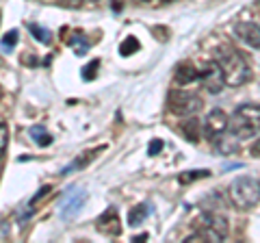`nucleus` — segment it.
Wrapping results in <instances>:
<instances>
[{"mask_svg":"<svg viewBox=\"0 0 260 243\" xmlns=\"http://www.w3.org/2000/svg\"><path fill=\"white\" fill-rule=\"evenodd\" d=\"M167 107L169 111L178 117H193L195 113H200L204 102L198 94L186 92V89H172L167 96Z\"/></svg>","mask_w":260,"mask_h":243,"instance_id":"20e7f679","label":"nucleus"},{"mask_svg":"<svg viewBox=\"0 0 260 243\" xmlns=\"http://www.w3.org/2000/svg\"><path fill=\"white\" fill-rule=\"evenodd\" d=\"M141 48V44H139V39H137L135 35H130V37H126L124 42H121V46H119V54L121 56H130V54H135L137 50Z\"/></svg>","mask_w":260,"mask_h":243,"instance_id":"2eb2a0df","label":"nucleus"},{"mask_svg":"<svg viewBox=\"0 0 260 243\" xmlns=\"http://www.w3.org/2000/svg\"><path fill=\"white\" fill-rule=\"evenodd\" d=\"M230 126V119L221 109H215L210 111V115L206 117V135L210 139H221V135L228 131Z\"/></svg>","mask_w":260,"mask_h":243,"instance_id":"6e6552de","label":"nucleus"},{"mask_svg":"<svg viewBox=\"0 0 260 243\" xmlns=\"http://www.w3.org/2000/svg\"><path fill=\"white\" fill-rule=\"evenodd\" d=\"M254 11H256V13H260V0H258V3L254 5Z\"/></svg>","mask_w":260,"mask_h":243,"instance_id":"bb28decb","label":"nucleus"},{"mask_svg":"<svg viewBox=\"0 0 260 243\" xmlns=\"http://www.w3.org/2000/svg\"><path fill=\"white\" fill-rule=\"evenodd\" d=\"M152 213V204H137L130 208V213H128V224L130 226H141L143 220Z\"/></svg>","mask_w":260,"mask_h":243,"instance_id":"9b49d317","label":"nucleus"},{"mask_svg":"<svg viewBox=\"0 0 260 243\" xmlns=\"http://www.w3.org/2000/svg\"><path fill=\"white\" fill-rule=\"evenodd\" d=\"M87 202V191L83 187H70L61 198V220H72Z\"/></svg>","mask_w":260,"mask_h":243,"instance_id":"39448f33","label":"nucleus"},{"mask_svg":"<svg viewBox=\"0 0 260 243\" xmlns=\"http://www.w3.org/2000/svg\"><path fill=\"white\" fill-rule=\"evenodd\" d=\"M98 68H100V61L98 59H93V61H89L87 66L83 68V72H80V76H83V80H93L95 76H98Z\"/></svg>","mask_w":260,"mask_h":243,"instance_id":"a211bd4d","label":"nucleus"},{"mask_svg":"<svg viewBox=\"0 0 260 243\" xmlns=\"http://www.w3.org/2000/svg\"><path fill=\"white\" fill-rule=\"evenodd\" d=\"M200 80L204 83L206 92H210V94H219L221 92V83H225L219 63H206V66L200 70Z\"/></svg>","mask_w":260,"mask_h":243,"instance_id":"0eeeda50","label":"nucleus"},{"mask_svg":"<svg viewBox=\"0 0 260 243\" xmlns=\"http://www.w3.org/2000/svg\"><path fill=\"white\" fill-rule=\"evenodd\" d=\"M145 239H148V232H143V234H137V237L133 239L135 243H141V241H145Z\"/></svg>","mask_w":260,"mask_h":243,"instance_id":"393cba45","label":"nucleus"},{"mask_svg":"<svg viewBox=\"0 0 260 243\" xmlns=\"http://www.w3.org/2000/svg\"><path fill=\"white\" fill-rule=\"evenodd\" d=\"M61 7H65V9H78L80 5H83V0H56Z\"/></svg>","mask_w":260,"mask_h":243,"instance_id":"412c9836","label":"nucleus"},{"mask_svg":"<svg viewBox=\"0 0 260 243\" xmlns=\"http://www.w3.org/2000/svg\"><path fill=\"white\" fill-rule=\"evenodd\" d=\"M18 39H20V33H18L15 28H11L9 33H5V37H3V50H5V52H9L11 48H15Z\"/></svg>","mask_w":260,"mask_h":243,"instance_id":"6ab92c4d","label":"nucleus"},{"mask_svg":"<svg viewBox=\"0 0 260 243\" xmlns=\"http://www.w3.org/2000/svg\"><path fill=\"white\" fill-rule=\"evenodd\" d=\"M28 135H30V139L39 145V148H48V145L52 143V137L44 126H32L28 131Z\"/></svg>","mask_w":260,"mask_h":243,"instance_id":"f8f14e48","label":"nucleus"},{"mask_svg":"<svg viewBox=\"0 0 260 243\" xmlns=\"http://www.w3.org/2000/svg\"><path fill=\"white\" fill-rule=\"evenodd\" d=\"M0 131H3V137H0V150H7V124L3 122V124H0Z\"/></svg>","mask_w":260,"mask_h":243,"instance_id":"5701e85b","label":"nucleus"},{"mask_svg":"<svg viewBox=\"0 0 260 243\" xmlns=\"http://www.w3.org/2000/svg\"><path fill=\"white\" fill-rule=\"evenodd\" d=\"M208 174H210L208 169H200V172H198V169H193V172H189V174H180V176H178V180H180L182 185H186V183L198 180V178H206Z\"/></svg>","mask_w":260,"mask_h":243,"instance_id":"aec40b11","label":"nucleus"},{"mask_svg":"<svg viewBox=\"0 0 260 243\" xmlns=\"http://www.w3.org/2000/svg\"><path fill=\"white\" fill-rule=\"evenodd\" d=\"M139 3L150 5V7H160V5H165V3H174V0H139Z\"/></svg>","mask_w":260,"mask_h":243,"instance_id":"b1692460","label":"nucleus"},{"mask_svg":"<svg viewBox=\"0 0 260 243\" xmlns=\"http://www.w3.org/2000/svg\"><path fill=\"white\" fill-rule=\"evenodd\" d=\"M95 228L100 230L104 237H119L121 226H119V213L115 206H109L104 213L95 220Z\"/></svg>","mask_w":260,"mask_h":243,"instance_id":"423d86ee","label":"nucleus"},{"mask_svg":"<svg viewBox=\"0 0 260 243\" xmlns=\"http://www.w3.org/2000/svg\"><path fill=\"white\" fill-rule=\"evenodd\" d=\"M230 131L239 139H251L260 133V104H241L230 119Z\"/></svg>","mask_w":260,"mask_h":243,"instance_id":"f03ea898","label":"nucleus"},{"mask_svg":"<svg viewBox=\"0 0 260 243\" xmlns=\"http://www.w3.org/2000/svg\"><path fill=\"white\" fill-rule=\"evenodd\" d=\"M70 46L74 48V52L76 54H87V50H89V39L83 35V33H74V37L70 39Z\"/></svg>","mask_w":260,"mask_h":243,"instance_id":"dca6fc26","label":"nucleus"},{"mask_svg":"<svg viewBox=\"0 0 260 243\" xmlns=\"http://www.w3.org/2000/svg\"><path fill=\"white\" fill-rule=\"evenodd\" d=\"M160 148H162V141H160V139H154V141L150 143V148H148V155H150V157H156L158 152H160Z\"/></svg>","mask_w":260,"mask_h":243,"instance_id":"4be33fe9","label":"nucleus"},{"mask_svg":"<svg viewBox=\"0 0 260 243\" xmlns=\"http://www.w3.org/2000/svg\"><path fill=\"white\" fill-rule=\"evenodd\" d=\"M215 61L221 68L225 85H230V87H239L243 83H247L251 76L247 61L237 50H232V48H219L215 52Z\"/></svg>","mask_w":260,"mask_h":243,"instance_id":"f257e3e1","label":"nucleus"},{"mask_svg":"<svg viewBox=\"0 0 260 243\" xmlns=\"http://www.w3.org/2000/svg\"><path fill=\"white\" fill-rule=\"evenodd\" d=\"M95 157V150H87V152H83V157H78V159H74V161H72V163L68 165V167H63V176H68V174H72V172H74V169H80V167H85L87 163H89V161H91Z\"/></svg>","mask_w":260,"mask_h":243,"instance_id":"ddd939ff","label":"nucleus"},{"mask_svg":"<svg viewBox=\"0 0 260 243\" xmlns=\"http://www.w3.org/2000/svg\"><path fill=\"white\" fill-rule=\"evenodd\" d=\"M234 35H237L241 42H245L247 46L260 50V26L254 22H239L234 24Z\"/></svg>","mask_w":260,"mask_h":243,"instance_id":"1a4fd4ad","label":"nucleus"},{"mask_svg":"<svg viewBox=\"0 0 260 243\" xmlns=\"http://www.w3.org/2000/svg\"><path fill=\"white\" fill-rule=\"evenodd\" d=\"M93 3H98V0H93Z\"/></svg>","mask_w":260,"mask_h":243,"instance_id":"cd10ccee","label":"nucleus"},{"mask_svg":"<svg viewBox=\"0 0 260 243\" xmlns=\"http://www.w3.org/2000/svg\"><path fill=\"white\" fill-rule=\"evenodd\" d=\"M230 200L239 208H251L260 200V183L251 176H239L230 185Z\"/></svg>","mask_w":260,"mask_h":243,"instance_id":"7ed1b4c3","label":"nucleus"},{"mask_svg":"<svg viewBox=\"0 0 260 243\" xmlns=\"http://www.w3.org/2000/svg\"><path fill=\"white\" fill-rule=\"evenodd\" d=\"M182 133L186 135V139L189 141H200V119L198 117H191V119H186L184 124H182Z\"/></svg>","mask_w":260,"mask_h":243,"instance_id":"4468645a","label":"nucleus"},{"mask_svg":"<svg viewBox=\"0 0 260 243\" xmlns=\"http://www.w3.org/2000/svg\"><path fill=\"white\" fill-rule=\"evenodd\" d=\"M193 80H200V70L193 68L191 63H180L176 70V83L178 85H189Z\"/></svg>","mask_w":260,"mask_h":243,"instance_id":"9d476101","label":"nucleus"},{"mask_svg":"<svg viewBox=\"0 0 260 243\" xmlns=\"http://www.w3.org/2000/svg\"><path fill=\"white\" fill-rule=\"evenodd\" d=\"M28 31L32 33V37L37 39V42H42V44H50V33H48V28L44 26H39V24H28Z\"/></svg>","mask_w":260,"mask_h":243,"instance_id":"f3484780","label":"nucleus"},{"mask_svg":"<svg viewBox=\"0 0 260 243\" xmlns=\"http://www.w3.org/2000/svg\"><path fill=\"white\" fill-rule=\"evenodd\" d=\"M3 241H7V222L3 224Z\"/></svg>","mask_w":260,"mask_h":243,"instance_id":"a878e982","label":"nucleus"}]
</instances>
